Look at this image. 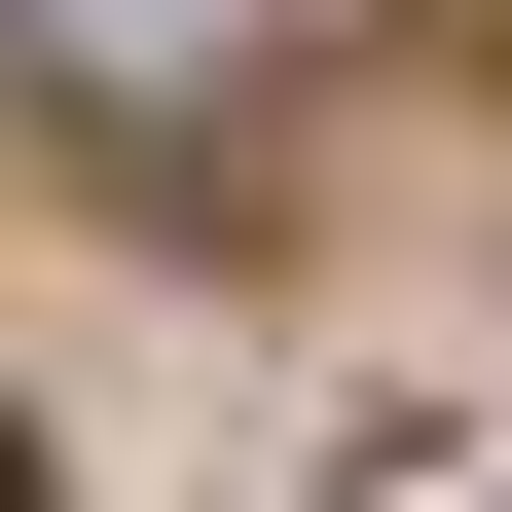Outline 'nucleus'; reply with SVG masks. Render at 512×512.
I'll return each instance as SVG.
<instances>
[{
	"label": "nucleus",
	"instance_id": "nucleus-1",
	"mask_svg": "<svg viewBox=\"0 0 512 512\" xmlns=\"http://www.w3.org/2000/svg\"><path fill=\"white\" fill-rule=\"evenodd\" d=\"M0 37H74L110 110H220V0H0Z\"/></svg>",
	"mask_w": 512,
	"mask_h": 512
},
{
	"label": "nucleus",
	"instance_id": "nucleus-2",
	"mask_svg": "<svg viewBox=\"0 0 512 512\" xmlns=\"http://www.w3.org/2000/svg\"><path fill=\"white\" fill-rule=\"evenodd\" d=\"M0 512H37V439H0Z\"/></svg>",
	"mask_w": 512,
	"mask_h": 512
}]
</instances>
